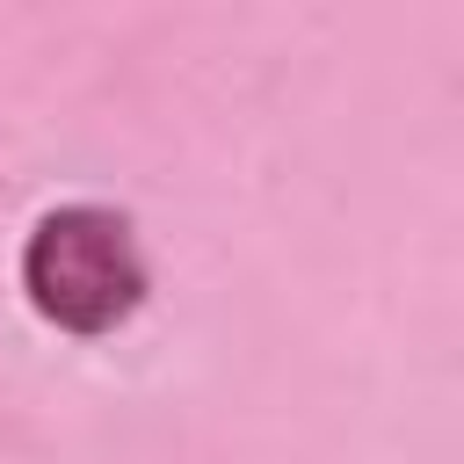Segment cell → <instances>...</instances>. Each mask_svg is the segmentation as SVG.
<instances>
[{
	"label": "cell",
	"instance_id": "1",
	"mask_svg": "<svg viewBox=\"0 0 464 464\" xmlns=\"http://www.w3.org/2000/svg\"><path fill=\"white\" fill-rule=\"evenodd\" d=\"M152 290L138 225L116 203H58L22 239V297L44 326L72 341H102L138 319Z\"/></svg>",
	"mask_w": 464,
	"mask_h": 464
}]
</instances>
